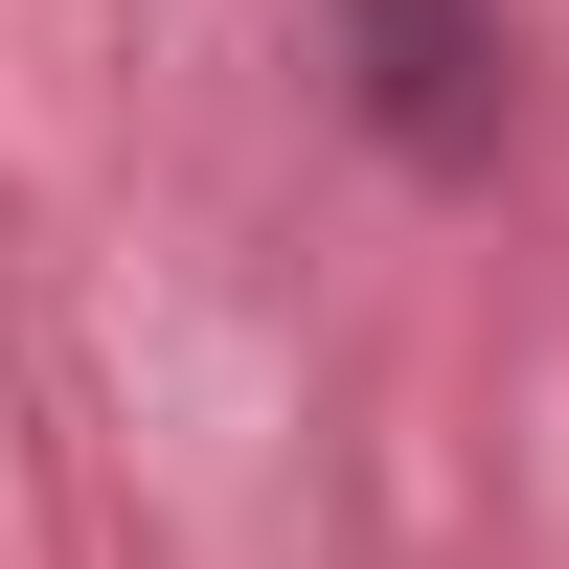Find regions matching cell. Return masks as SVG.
<instances>
[{"mask_svg":"<svg viewBox=\"0 0 569 569\" xmlns=\"http://www.w3.org/2000/svg\"><path fill=\"white\" fill-rule=\"evenodd\" d=\"M479 0H365V91H388V137L410 160H479Z\"/></svg>","mask_w":569,"mask_h":569,"instance_id":"6da1fadb","label":"cell"}]
</instances>
